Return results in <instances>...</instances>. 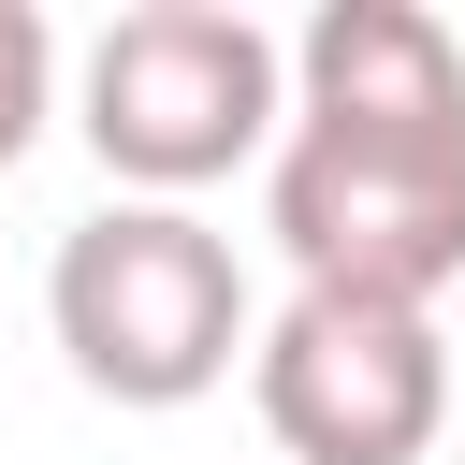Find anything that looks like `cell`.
<instances>
[{
    "label": "cell",
    "mask_w": 465,
    "mask_h": 465,
    "mask_svg": "<svg viewBox=\"0 0 465 465\" xmlns=\"http://www.w3.org/2000/svg\"><path fill=\"white\" fill-rule=\"evenodd\" d=\"M73 131L131 203H189L203 174L291 145V44L232 0H131L73 73Z\"/></svg>",
    "instance_id": "6da1fadb"
},
{
    "label": "cell",
    "mask_w": 465,
    "mask_h": 465,
    "mask_svg": "<svg viewBox=\"0 0 465 465\" xmlns=\"http://www.w3.org/2000/svg\"><path fill=\"white\" fill-rule=\"evenodd\" d=\"M44 320H58L73 378L116 392V407H203L232 378V349H262L232 232L189 218V203H102V218H73L58 262H44Z\"/></svg>",
    "instance_id": "7a4b0ae2"
},
{
    "label": "cell",
    "mask_w": 465,
    "mask_h": 465,
    "mask_svg": "<svg viewBox=\"0 0 465 465\" xmlns=\"http://www.w3.org/2000/svg\"><path fill=\"white\" fill-rule=\"evenodd\" d=\"M247 407L291 465H421L450 421V334H436V305L291 291L247 349Z\"/></svg>",
    "instance_id": "3957f363"
},
{
    "label": "cell",
    "mask_w": 465,
    "mask_h": 465,
    "mask_svg": "<svg viewBox=\"0 0 465 465\" xmlns=\"http://www.w3.org/2000/svg\"><path fill=\"white\" fill-rule=\"evenodd\" d=\"M291 291H363V305H436L465 276V145H349L291 131L262 189Z\"/></svg>",
    "instance_id": "277c9868"
},
{
    "label": "cell",
    "mask_w": 465,
    "mask_h": 465,
    "mask_svg": "<svg viewBox=\"0 0 465 465\" xmlns=\"http://www.w3.org/2000/svg\"><path fill=\"white\" fill-rule=\"evenodd\" d=\"M291 131L349 145H465V44L421 0H320L291 44Z\"/></svg>",
    "instance_id": "5b68a950"
},
{
    "label": "cell",
    "mask_w": 465,
    "mask_h": 465,
    "mask_svg": "<svg viewBox=\"0 0 465 465\" xmlns=\"http://www.w3.org/2000/svg\"><path fill=\"white\" fill-rule=\"evenodd\" d=\"M44 102H58V29H44L29 0H0V174L29 160V131H44Z\"/></svg>",
    "instance_id": "8992f818"
}]
</instances>
